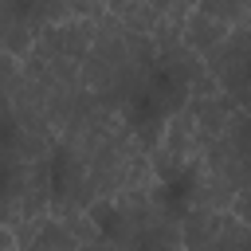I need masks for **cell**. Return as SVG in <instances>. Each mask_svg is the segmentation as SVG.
I'll list each match as a JSON object with an SVG mask.
<instances>
[{"label": "cell", "mask_w": 251, "mask_h": 251, "mask_svg": "<svg viewBox=\"0 0 251 251\" xmlns=\"http://www.w3.org/2000/svg\"><path fill=\"white\" fill-rule=\"evenodd\" d=\"M16 78H20V59L0 51V102H8V94L16 90Z\"/></svg>", "instance_id": "cell-8"}, {"label": "cell", "mask_w": 251, "mask_h": 251, "mask_svg": "<svg viewBox=\"0 0 251 251\" xmlns=\"http://www.w3.org/2000/svg\"><path fill=\"white\" fill-rule=\"evenodd\" d=\"M192 4H196V0H188V8H192Z\"/></svg>", "instance_id": "cell-11"}, {"label": "cell", "mask_w": 251, "mask_h": 251, "mask_svg": "<svg viewBox=\"0 0 251 251\" xmlns=\"http://www.w3.org/2000/svg\"><path fill=\"white\" fill-rule=\"evenodd\" d=\"M31 43H35V35L27 31V24L8 8V0H0V51L24 59V55L31 51Z\"/></svg>", "instance_id": "cell-6"}, {"label": "cell", "mask_w": 251, "mask_h": 251, "mask_svg": "<svg viewBox=\"0 0 251 251\" xmlns=\"http://www.w3.org/2000/svg\"><path fill=\"white\" fill-rule=\"evenodd\" d=\"M192 8H200V12H208V16L224 20V24H243V20H251V0H196Z\"/></svg>", "instance_id": "cell-7"}, {"label": "cell", "mask_w": 251, "mask_h": 251, "mask_svg": "<svg viewBox=\"0 0 251 251\" xmlns=\"http://www.w3.org/2000/svg\"><path fill=\"white\" fill-rule=\"evenodd\" d=\"M98 4H106V0H98Z\"/></svg>", "instance_id": "cell-12"}, {"label": "cell", "mask_w": 251, "mask_h": 251, "mask_svg": "<svg viewBox=\"0 0 251 251\" xmlns=\"http://www.w3.org/2000/svg\"><path fill=\"white\" fill-rule=\"evenodd\" d=\"M102 12L126 24L129 31L149 35L157 47H169V43H180L188 0H106Z\"/></svg>", "instance_id": "cell-1"}, {"label": "cell", "mask_w": 251, "mask_h": 251, "mask_svg": "<svg viewBox=\"0 0 251 251\" xmlns=\"http://www.w3.org/2000/svg\"><path fill=\"white\" fill-rule=\"evenodd\" d=\"M180 247H239L251 239V224H243L231 208H184L176 216Z\"/></svg>", "instance_id": "cell-3"}, {"label": "cell", "mask_w": 251, "mask_h": 251, "mask_svg": "<svg viewBox=\"0 0 251 251\" xmlns=\"http://www.w3.org/2000/svg\"><path fill=\"white\" fill-rule=\"evenodd\" d=\"M0 184H4V157H0Z\"/></svg>", "instance_id": "cell-10"}, {"label": "cell", "mask_w": 251, "mask_h": 251, "mask_svg": "<svg viewBox=\"0 0 251 251\" xmlns=\"http://www.w3.org/2000/svg\"><path fill=\"white\" fill-rule=\"evenodd\" d=\"M8 8L27 24L31 35H39L51 24L75 20V16H98L102 4L98 0H8Z\"/></svg>", "instance_id": "cell-4"}, {"label": "cell", "mask_w": 251, "mask_h": 251, "mask_svg": "<svg viewBox=\"0 0 251 251\" xmlns=\"http://www.w3.org/2000/svg\"><path fill=\"white\" fill-rule=\"evenodd\" d=\"M227 27H231V24H224V20H216V16L200 12V8H188L184 27H180V43H184L192 55H204L212 43H220V39L227 35Z\"/></svg>", "instance_id": "cell-5"}, {"label": "cell", "mask_w": 251, "mask_h": 251, "mask_svg": "<svg viewBox=\"0 0 251 251\" xmlns=\"http://www.w3.org/2000/svg\"><path fill=\"white\" fill-rule=\"evenodd\" d=\"M4 247H16V235H12L8 224H0V251H4Z\"/></svg>", "instance_id": "cell-9"}, {"label": "cell", "mask_w": 251, "mask_h": 251, "mask_svg": "<svg viewBox=\"0 0 251 251\" xmlns=\"http://www.w3.org/2000/svg\"><path fill=\"white\" fill-rule=\"evenodd\" d=\"M247 47H251V20L231 24L227 35L200 55V63H204V71L216 78V86H220L231 102H239V106H247V71H251Z\"/></svg>", "instance_id": "cell-2"}]
</instances>
